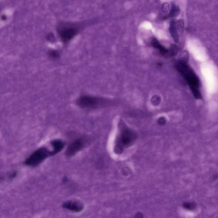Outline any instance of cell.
Segmentation results:
<instances>
[{"instance_id":"cell-2","label":"cell","mask_w":218,"mask_h":218,"mask_svg":"<svg viewBox=\"0 0 218 218\" xmlns=\"http://www.w3.org/2000/svg\"><path fill=\"white\" fill-rule=\"evenodd\" d=\"M49 156H52L51 151H49L45 147L39 148L34 152L27 158L25 161V164L30 167H36L41 163Z\"/></svg>"},{"instance_id":"cell-9","label":"cell","mask_w":218,"mask_h":218,"mask_svg":"<svg viewBox=\"0 0 218 218\" xmlns=\"http://www.w3.org/2000/svg\"><path fill=\"white\" fill-rule=\"evenodd\" d=\"M53 150L51 151V155H54L60 151L64 146V143L60 140H56L52 142Z\"/></svg>"},{"instance_id":"cell-1","label":"cell","mask_w":218,"mask_h":218,"mask_svg":"<svg viewBox=\"0 0 218 218\" xmlns=\"http://www.w3.org/2000/svg\"><path fill=\"white\" fill-rule=\"evenodd\" d=\"M188 62L179 60V62L176 64V68L188 83L194 96L197 98H200L201 95L199 91L200 80L194 71L188 65Z\"/></svg>"},{"instance_id":"cell-5","label":"cell","mask_w":218,"mask_h":218,"mask_svg":"<svg viewBox=\"0 0 218 218\" xmlns=\"http://www.w3.org/2000/svg\"><path fill=\"white\" fill-rule=\"evenodd\" d=\"M84 145L83 139H79L71 143L66 150V155L68 156H73L83 148Z\"/></svg>"},{"instance_id":"cell-7","label":"cell","mask_w":218,"mask_h":218,"mask_svg":"<svg viewBox=\"0 0 218 218\" xmlns=\"http://www.w3.org/2000/svg\"><path fill=\"white\" fill-rule=\"evenodd\" d=\"M63 207L74 212H80L83 210L84 205L79 201H69L64 202L63 204Z\"/></svg>"},{"instance_id":"cell-12","label":"cell","mask_w":218,"mask_h":218,"mask_svg":"<svg viewBox=\"0 0 218 218\" xmlns=\"http://www.w3.org/2000/svg\"><path fill=\"white\" fill-rule=\"evenodd\" d=\"M48 36L47 37V39L49 40H53V39L54 37L53 36H52L51 34H49V35H48V36Z\"/></svg>"},{"instance_id":"cell-6","label":"cell","mask_w":218,"mask_h":218,"mask_svg":"<svg viewBox=\"0 0 218 218\" xmlns=\"http://www.w3.org/2000/svg\"><path fill=\"white\" fill-rule=\"evenodd\" d=\"M135 138V135L133 132L128 130H125L121 135L119 144L122 147L129 145Z\"/></svg>"},{"instance_id":"cell-10","label":"cell","mask_w":218,"mask_h":218,"mask_svg":"<svg viewBox=\"0 0 218 218\" xmlns=\"http://www.w3.org/2000/svg\"><path fill=\"white\" fill-rule=\"evenodd\" d=\"M49 56L53 59H56L59 57V54L56 50H51L49 51Z\"/></svg>"},{"instance_id":"cell-8","label":"cell","mask_w":218,"mask_h":218,"mask_svg":"<svg viewBox=\"0 0 218 218\" xmlns=\"http://www.w3.org/2000/svg\"><path fill=\"white\" fill-rule=\"evenodd\" d=\"M152 45L156 49L159 50L162 54L166 55L169 52H170L171 55L174 54L172 49H171L170 51H169L167 48L162 46L156 39H154L152 41Z\"/></svg>"},{"instance_id":"cell-4","label":"cell","mask_w":218,"mask_h":218,"mask_svg":"<svg viewBox=\"0 0 218 218\" xmlns=\"http://www.w3.org/2000/svg\"><path fill=\"white\" fill-rule=\"evenodd\" d=\"M100 102V100L98 98L84 95L80 97L77 100V103L81 108L92 109L97 107L99 104Z\"/></svg>"},{"instance_id":"cell-3","label":"cell","mask_w":218,"mask_h":218,"mask_svg":"<svg viewBox=\"0 0 218 218\" xmlns=\"http://www.w3.org/2000/svg\"><path fill=\"white\" fill-rule=\"evenodd\" d=\"M57 30L60 39L64 43L70 41L78 33L76 27L69 23L60 24Z\"/></svg>"},{"instance_id":"cell-11","label":"cell","mask_w":218,"mask_h":218,"mask_svg":"<svg viewBox=\"0 0 218 218\" xmlns=\"http://www.w3.org/2000/svg\"><path fill=\"white\" fill-rule=\"evenodd\" d=\"M143 218L142 215L141 213H140V212H138V213L137 214H136V215H135V218Z\"/></svg>"}]
</instances>
